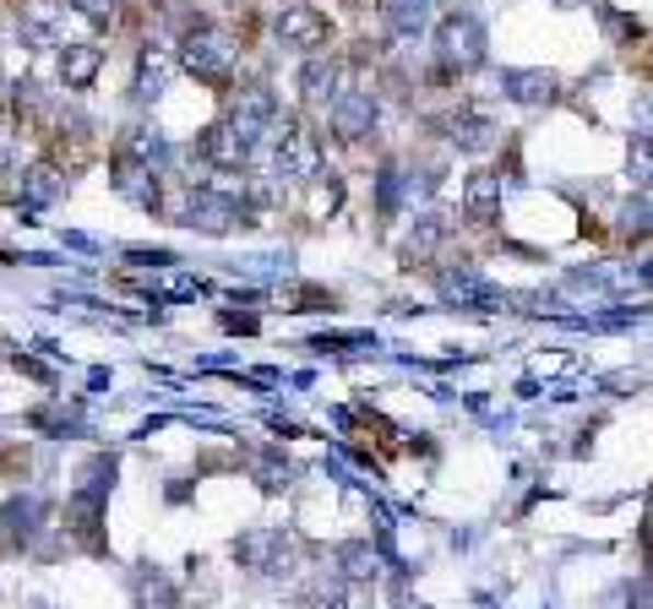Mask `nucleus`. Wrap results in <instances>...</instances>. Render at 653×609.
Here are the masks:
<instances>
[{
	"mask_svg": "<svg viewBox=\"0 0 653 609\" xmlns=\"http://www.w3.org/2000/svg\"><path fill=\"white\" fill-rule=\"evenodd\" d=\"M447 229H442V218H420V234H409V245H403V262L414 267V262H425L431 251H436V240H442Z\"/></svg>",
	"mask_w": 653,
	"mask_h": 609,
	"instance_id": "f8f14e48",
	"label": "nucleus"
},
{
	"mask_svg": "<svg viewBox=\"0 0 653 609\" xmlns=\"http://www.w3.org/2000/svg\"><path fill=\"white\" fill-rule=\"evenodd\" d=\"M387 22H392V33H425L431 27V0H387Z\"/></svg>",
	"mask_w": 653,
	"mask_h": 609,
	"instance_id": "9d476101",
	"label": "nucleus"
},
{
	"mask_svg": "<svg viewBox=\"0 0 653 609\" xmlns=\"http://www.w3.org/2000/svg\"><path fill=\"white\" fill-rule=\"evenodd\" d=\"M343 561H348V577H370L376 572V561L365 550H343Z\"/></svg>",
	"mask_w": 653,
	"mask_h": 609,
	"instance_id": "dca6fc26",
	"label": "nucleus"
},
{
	"mask_svg": "<svg viewBox=\"0 0 653 609\" xmlns=\"http://www.w3.org/2000/svg\"><path fill=\"white\" fill-rule=\"evenodd\" d=\"M163 82H169V60L148 49V55H142V66H137V93H142V99H159Z\"/></svg>",
	"mask_w": 653,
	"mask_h": 609,
	"instance_id": "ddd939ff",
	"label": "nucleus"
},
{
	"mask_svg": "<svg viewBox=\"0 0 653 609\" xmlns=\"http://www.w3.org/2000/svg\"><path fill=\"white\" fill-rule=\"evenodd\" d=\"M180 66H185L196 82L224 88V82H229V71H234V49H229L224 38H213V33H191V38H185V49H180Z\"/></svg>",
	"mask_w": 653,
	"mask_h": 609,
	"instance_id": "f03ea898",
	"label": "nucleus"
},
{
	"mask_svg": "<svg viewBox=\"0 0 653 609\" xmlns=\"http://www.w3.org/2000/svg\"><path fill=\"white\" fill-rule=\"evenodd\" d=\"M506 82H512L506 93H512L517 104H550V99H555V77H545V71H512Z\"/></svg>",
	"mask_w": 653,
	"mask_h": 609,
	"instance_id": "1a4fd4ad",
	"label": "nucleus"
},
{
	"mask_svg": "<svg viewBox=\"0 0 653 609\" xmlns=\"http://www.w3.org/2000/svg\"><path fill=\"white\" fill-rule=\"evenodd\" d=\"M273 163H278V174L306 180V174L317 169V148H311V137H306L300 126H284V131H278V152H273Z\"/></svg>",
	"mask_w": 653,
	"mask_h": 609,
	"instance_id": "20e7f679",
	"label": "nucleus"
},
{
	"mask_svg": "<svg viewBox=\"0 0 653 609\" xmlns=\"http://www.w3.org/2000/svg\"><path fill=\"white\" fill-rule=\"evenodd\" d=\"M436 49H442V66H447V71H474V66L485 60V27L458 11V16H447V22L436 27Z\"/></svg>",
	"mask_w": 653,
	"mask_h": 609,
	"instance_id": "f257e3e1",
	"label": "nucleus"
},
{
	"mask_svg": "<svg viewBox=\"0 0 653 609\" xmlns=\"http://www.w3.org/2000/svg\"><path fill=\"white\" fill-rule=\"evenodd\" d=\"M196 152H202L207 163H218V169H240V163L251 158V142H245L234 126H213V131H202Z\"/></svg>",
	"mask_w": 653,
	"mask_h": 609,
	"instance_id": "39448f33",
	"label": "nucleus"
},
{
	"mask_svg": "<svg viewBox=\"0 0 653 609\" xmlns=\"http://www.w3.org/2000/svg\"><path fill=\"white\" fill-rule=\"evenodd\" d=\"M60 191V174L49 169V163H38V169H27V185H22V196L27 202H49Z\"/></svg>",
	"mask_w": 653,
	"mask_h": 609,
	"instance_id": "4468645a",
	"label": "nucleus"
},
{
	"mask_svg": "<svg viewBox=\"0 0 653 609\" xmlns=\"http://www.w3.org/2000/svg\"><path fill=\"white\" fill-rule=\"evenodd\" d=\"M278 38L289 44V49H326V38H332V22H326L317 5H284L278 11Z\"/></svg>",
	"mask_w": 653,
	"mask_h": 609,
	"instance_id": "7ed1b4c3",
	"label": "nucleus"
},
{
	"mask_svg": "<svg viewBox=\"0 0 653 609\" xmlns=\"http://www.w3.org/2000/svg\"><path fill=\"white\" fill-rule=\"evenodd\" d=\"M99 66H104V49L99 44H66L60 49V82L66 88H93Z\"/></svg>",
	"mask_w": 653,
	"mask_h": 609,
	"instance_id": "423d86ee",
	"label": "nucleus"
},
{
	"mask_svg": "<svg viewBox=\"0 0 653 609\" xmlns=\"http://www.w3.org/2000/svg\"><path fill=\"white\" fill-rule=\"evenodd\" d=\"M71 5H77L88 22H110V16H115V0H71Z\"/></svg>",
	"mask_w": 653,
	"mask_h": 609,
	"instance_id": "2eb2a0df",
	"label": "nucleus"
},
{
	"mask_svg": "<svg viewBox=\"0 0 653 609\" xmlns=\"http://www.w3.org/2000/svg\"><path fill=\"white\" fill-rule=\"evenodd\" d=\"M370 120H376V104H370V93H343V99H337V110H332V126H337L343 137H359V131H370Z\"/></svg>",
	"mask_w": 653,
	"mask_h": 609,
	"instance_id": "6e6552de",
	"label": "nucleus"
},
{
	"mask_svg": "<svg viewBox=\"0 0 653 609\" xmlns=\"http://www.w3.org/2000/svg\"><path fill=\"white\" fill-rule=\"evenodd\" d=\"M463 212L474 218V223H490L495 212H501V174H469V185H463Z\"/></svg>",
	"mask_w": 653,
	"mask_h": 609,
	"instance_id": "0eeeda50",
	"label": "nucleus"
},
{
	"mask_svg": "<svg viewBox=\"0 0 653 609\" xmlns=\"http://www.w3.org/2000/svg\"><path fill=\"white\" fill-rule=\"evenodd\" d=\"M337 77H343V71H337L332 60H311V66L300 71V88H306L311 104H326V99H337Z\"/></svg>",
	"mask_w": 653,
	"mask_h": 609,
	"instance_id": "9b49d317",
	"label": "nucleus"
},
{
	"mask_svg": "<svg viewBox=\"0 0 653 609\" xmlns=\"http://www.w3.org/2000/svg\"><path fill=\"white\" fill-rule=\"evenodd\" d=\"M300 609H343V594H337V588L326 594V588H322V594H311V599H306Z\"/></svg>",
	"mask_w": 653,
	"mask_h": 609,
	"instance_id": "f3484780",
	"label": "nucleus"
}]
</instances>
